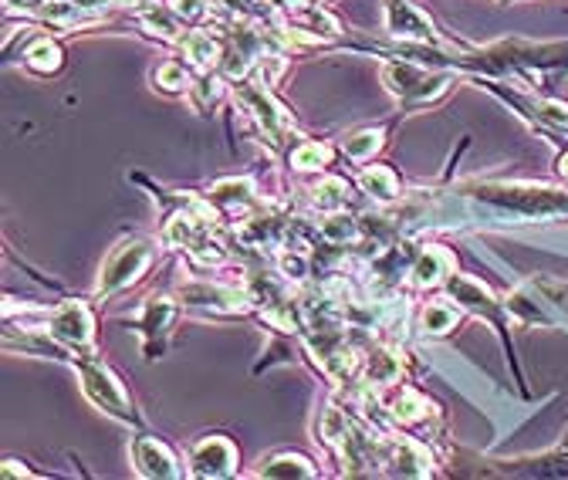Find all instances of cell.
Wrapping results in <instances>:
<instances>
[{
    "instance_id": "24",
    "label": "cell",
    "mask_w": 568,
    "mask_h": 480,
    "mask_svg": "<svg viewBox=\"0 0 568 480\" xmlns=\"http://www.w3.org/2000/svg\"><path fill=\"white\" fill-rule=\"evenodd\" d=\"M24 58H28V68L38 71V75H55V71L61 68V48L48 38L34 41Z\"/></svg>"
},
{
    "instance_id": "13",
    "label": "cell",
    "mask_w": 568,
    "mask_h": 480,
    "mask_svg": "<svg viewBox=\"0 0 568 480\" xmlns=\"http://www.w3.org/2000/svg\"><path fill=\"white\" fill-rule=\"evenodd\" d=\"M176 315V305L170 298H149L139 311V328H142V339H146V352L156 355L159 345H163V335L170 332Z\"/></svg>"
},
{
    "instance_id": "30",
    "label": "cell",
    "mask_w": 568,
    "mask_h": 480,
    "mask_svg": "<svg viewBox=\"0 0 568 480\" xmlns=\"http://www.w3.org/2000/svg\"><path fill=\"white\" fill-rule=\"evenodd\" d=\"M166 4L173 7L180 21H200V17L210 11L207 0H166Z\"/></svg>"
},
{
    "instance_id": "29",
    "label": "cell",
    "mask_w": 568,
    "mask_h": 480,
    "mask_svg": "<svg viewBox=\"0 0 568 480\" xmlns=\"http://www.w3.org/2000/svg\"><path fill=\"white\" fill-rule=\"evenodd\" d=\"M156 82H159V88H166V92H186V88H193L190 71L183 65H176V61H166V65L156 71Z\"/></svg>"
},
{
    "instance_id": "1",
    "label": "cell",
    "mask_w": 568,
    "mask_h": 480,
    "mask_svg": "<svg viewBox=\"0 0 568 480\" xmlns=\"http://www.w3.org/2000/svg\"><path fill=\"white\" fill-rule=\"evenodd\" d=\"M477 200L491 207L511 210L514 217H562L568 213V190L558 186H538V183H487L477 186Z\"/></svg>"
},
{
    "instance_id": "22",
    "label": "cell",
    "mask_w": 568,
    "mask_h": 480,
    "mask_svg": "<svg viewBox=\"0 0 568 480\" xmlns=\"http://www.w3.org/2000/svg\"><path fill=\"white\" fill-rule=\"evenodd\" d=\"M457 318H460V311L457 305H447V301H433V305H426L423 308V332L426 335H447L450 328L457 325Z\"/></svg>"
},
{
    "instance_id": "28",
    "label": "cell",
    "mask_w": 568,
    "mask_h": 480,
    "mask_svg": "<svg viewBox=\"0 0 568 480\" xmlns=\"http://www.w3.org/2000/svg\"><path fill=\"white\" fill-rule=\"evenodd\" d=\"M278 274H284L288 281H305L308 278V257L305 251H295V247H284L278 254Z\"/></svg>"
},
{
    "instance_id": "14",
    "label": "cell",
    "mask_w": 568,
    "mask_h": 480,
    "mask_svg": "<svg viewBox=\"0 0 568 480\" xmlns=\"http://www.w3.org/2000/svg\"><path fill=\"white\" fill-rule=\"evenodd\" d=\"M450 271H454V254L443 251V247H426L410 264V281L413 288H433V284H440Z\"/></svg>"
},
{
    "instance_id": "9",
    "label": "cell",
    "mask_w": 568,
    "mask_h": 480,
    "mask_svg": "<svg viewBox=\"0 0 568 480\" xmlns=\"http://www.w3.org/2000/svg\"><path fill=\"white\" fill-rule=\"evenodd\" d=\"M386 31L406 41H423V44H440V34L433 21L420 7L406 4V0H386Z\"/></svg>"
},
{
    "instance_id": "11",
    "label": "cell",
    "mask_w": 568,
    "mask_h": 480,
    "mask_svg": "<svg viewBox=\"0 0 568 480\" xmlns=\"http://www.w3.org/2000/svg\"><path fill=\"white\" fill-rule=\"evenodd\" d=\"M132 467L142 477H180V464H176L173 450L156 437H139L132 440Z\"/></svg>"
},
{
    "instance_id": "4",
    "label": "cell",
    "mask_w": 568,
    "mask_h": 480,
    "mask_svg": "<svg viewBox=\"0 0 568 480\" xmlns=\"http://www.w3.org/2000/svg\"><path fill=\"white\" fill-rule=\"evenodd\" d=\"M234 95H237V102H241V109L254 119V126L261 129L264 136L274 142V146H284V142L295 139V126H291V115L284 112L281 105L274 102L261 85L244 82V78H241V82H237V88H234Z\"/></svg>"
},
{
    "instance_id": "20",
    "label": "cell",
    "mask_w": 568,
    "mask_h": 480,
    "mask_svg": "<svg viewBox=\"0 0 568 480\" xmlns=\"http://www.w3.org/2000/svg\"><path fill=\"white\" fill-rule=\"evenodd\" d=\"M261 477H315V467L308 457L301 453H278V457H268L261 467H257Z\"/></svg>"
},
{
    "instance_id": "31",
    "label": "cell",
    "mask_w": 568,
    "mask_h": 480,
    "mask_svg": "<svg viewBox=\"0 0 568 480\" xmlns=\"http://www.w3.org/2000/svg\"><path fill=\"white\" fill-rule=\"evenodd\" d=\"M257 71H261V85H274L281 78V71H284V58L281 55H261V65H257Z\"/></svg>"
},
{
    "instance_id": "16",
    "label": "cell",
    "mask_w": 568,
    "mask_h": 480,
    "mask_svg": "<svg viewBox=\"0 0 568 480\" xmlns=\"http://www.w3.org/2000/svg\"><path fill=\"white\" fill-rule=\"evenodd\" d=\"M399 372H403V362H399V355L393 349H386V345L369 349V355L362 359V379H366L369 386H389V382L399 379Z\"/></svg>"
},
{
    "instance_id": "26",
    "label": "cell",
    "mask_w": 568,
    "mask_h": 480,
    "mask_svg": "<svg viewBox=\"0 0 568 480\" xmlns=\"http://www.w3.org/2000/svg\"><path fill=\"white\" fill-rule=\"evenodd\" d=\"M379 146H383V132L379 129H362L345 139V153H349V159H355V163H362V159H369L372 153H379Z\"/></svg>"
},
{
    "instance_id": "3",
    "label": "cell",
    "mask_w": 568,
    "mask_h": 480,
    "mask_svg": "<svg viewBox=\"0 0 568 480\" xmlns=\"http://www.w3.org/2000/svg\"><path fill=\"white\" fill-rule=\"evenodd\" d=\"M153 244L142 237H132L126 244H119L112 251V257L105 261V268L99 274V288H95V295L105 298V295H115V291L129 288L132 281L142 278V274L149 271V264H153Z\"/></svg>"
},
{
    "instance_id": "12",
    "label": "cell",
    "mask_w": 568,
    "mask_h": 480,
    "mask_svg": "<svg viewBox=\"0 0 568 480\" xmlns=\"http://www.w3.org/2000/svg\"><path fill=\"white\" fill-rule=\"evenodd\" d=\"M447 288H450V295L460 301V308H470V311H477V315H487L494 325H504V308H508V305H504V301H497L494 291L484 288L481 281L460 278V274H454V278L447 281Z\"/></svg>"
},
{
    "instance_id": "33",
    "label": "cell",
    "mask_w": 568,
    "mask_h": 480,
    "mask_svg": "<svg viewBox=\"0 0 568 480\" xmlns=\"http://www.w3.org/2000/svg\"><path fill=\"white\" fill-rule=\"evenodd\" d=\"M264 4H271V7H281V11H295V7H305L308 0H264Z\"/></svg>"
},
{
    "instance_id": "10",
    "label": "cell",
    "mask_w": 568,
    "mask_h": 480,
    "mask_svg": "<svg viewBox=\"0 0 568 480\" xmlns=\"http://www.w3.org/2000/svg\"><path fill=\"white\" fill-rule=\"evenodd\" d=\"M386 443V474L399 477H426L433 470V457L416 440L406 437H383Z\"/></svg>"
},
{
    "instance_id": "8",
    "label": "cell",
    "mask_w": 568,
    "mask_h": 480,
    "mask_svg": "<svg viewBox=\"0 0 568 480\" xmlns=\"http://www.w3.org/2000/svg\"><path fill=\"white\" fill-rule=\"evenodd\" d=\"M237 470V447L227 437H207L190 450L193 477H230Z\"/></svg>"
},
{
    "instance_id": "27",
    "label": "cell",
    "mask_w": 568,
    "mask_h": 480,
    "mask_svg": "<svg viewBox=\"0 0 568 480\" xmlns=\"http://www.w3.org/2000/svg\"><path fill=\"white\" fill-rule=\"evenodd\" d=\"M220 95H224V78L213 75V71H207V78H203L200 85L190 88V99H193V105H197L200 112H207L210 105L220 99Z\"/></svg>"
},
{
    "instance_id": "32",
    "label": "cell",
    "mask_w": 568,
    "mask_h": 480,
    "mask_svg": "<svg viewBox=\"0 0 568 480\" xmlns=\"http://www.w3.org/2000/svg\"><path fill=\"white\" fill-rule=\"evenodd\" d=\"M0 474H4V477H31V470L28 467H17V460H7V464L0 467Z\"/></svg>"
},
{
    "instance_id": "23",
    "label": "cell",
    "mask_w": 568,
    "mask_h": 480,
    "mask_svg": "<svg viewBox=\"0 0 568 480\" xmlns=\"http://www.w3.org/2000/svg\"><path fill=\"white\" fill-rule=\"evenodd\" d=\"M362 234L359 220L349 217V213H332V217L322 220V237L328 240L332 247H342V244H352L355 237Z\"/></svg>"
},
{
    "instance_id": "21",
    "label": "cell",
    "mask_w": 568,
    "mask_h": 480,
    "mask_svg": "<svg viewBox=\"0 0 568 480\" xmlns=\"http://www.w3.org/2000/svg\"><path fill=\"white\" fill-rule=\"evenodd\" d=\"M345 200H349V183L339 180V176H328V180L312 186V203L318 210H325V213L342 210Z\"/></svg>"
},
{
    "instance_id": "17",
    "label": "cell",
    "mask_w": 568,
    "mask_h": 480,
    "mask_svg": "<svg viewBox=\"0 0 568 480\" xmlns=\"http://www.w3.org/2000/svg\"><path fill=\"white\" fill-rule=\"evenodd\" d=\"M389 416H393V423L413 426V423H420L430 416V403H426L413 386H403V389H396L393 403H389Z\"/></svg>"
},
{
    "instance_id": "5",
    "label": "cell",
    "mask_w": 568,
    "mask_h": 480,
    "mask_svg": "<svg viewBox=\"0 0 568 480\" xmlns=\"http://www.w3.org/2000/svg\"><path fill=\"white\" fill-rule=\"evenodd\" d=\"M383 82L389 92L399 95L403 102H430V99H440L450 88L447 75H433V71L406 65V61H389L383 68Z\"/></svg>"
},
{
    "instance_id": "6",
    "label": "cell",
    "mask_w": 568,
    "mask_h": 480,
    "mask_svg": "<svg viewBox=\"0 0 568 480\" xmlns=\"http://www.w3.org/2000/svg\"><path fill=\"white\" fill-rule=\"evenodd\" d=\"M48 335L58 339L65 349H92L95 342V322L85 301H61L48 315Z\"/></svg>"
},
{
    "instance_id": "15",
    "label": "cell",
    "mask_w": 568,
    "mask_h": 480,
    "mask_svg": "<svg viewBox=\"0 0 568 480\" xmlns=\"http://www.w3.org/2000/svg\"><path fill=\"white\" fill-rule=\"evenodd\" d=\"M176 44H180L186 61H190L197 71H210L220 61V44L210 31H186V34H180Z\"/></svg>"
},
{
    "instance_id": "25",
    "label": "cell",
    "mask_w": 568,
    "mask_h": 480,
    "mask_svg": "<svg viewBox=\"0 0 568 480\" xmlns=\"http://www.w3.org/2000/svg\"><path fill=\"white\" fill-rule=\"evenodd\" d=\"M328 163H332V149L325 142H298V149L291 153L295 170H325Z\"/></svg>"
},
{
    "instance_id": "2",
    "label": "cell",
    "mask_w": 568,
    "mask_h": 480,
    "mask_svg": "<svg viewBox=\"0 0 568 480\" xmlns=\"http://www.w3.org/2000/svg\"><path fill=\"white\" fill-rule=\"evenodd\" d=\"M78 376H82V389L88 393V399H92L99 410H105L122 423H136V410H132L126 386H122L119 376H115L112 369H105L95 355H85V359L78 362Z\"/></svg>"
},
{
    "instance_id": "34",
    "label": "cell",
    "mask_w": 568,
    "mask_h": 480,
    "mask_svg": "<svg viewBox=\"0 0 568 480\" xmlns=\"http://www.w3.org/2000/svg\"><path fill=\"white\" fill-rule=\"evenodd\" d=\"M558 170H562V176H565V180H568V153L562 156V166H558Z\"/></svg>"
},
{
    "instance_id": "18",
    "label": "cell",
    "mask_w": 568,
    "mask_h": 480,
    "mask_svg": "<svg viewBox=\"0 0 568 480\" xmlns=\"http://www.w3.org/2000/svg\"><path fill=\"white\" fill-rule=\"evenodd\" d=\"M359 190L383 203H393L399 197V180L389 166H366V170L359 173Z\"/></svg>"
},
{
    "instance_id": "19",
    "label": "cell",
    "mask_w": 568,
    "mask_h": 480,
    "mask_svg": "<svg viewBox=\"0 0 568 480\" xmlns=\"http://www.w3.org/2000/svg\"><path fill=\"white\" fill-rule=\"evenodd\" d=\"M210 200L217 203V207H224V210H244V207H251L254 203V183L251 180H220L217 186L210 190Z\"/></svg>"
},
{
    "instance_id": "7",
    "label": "cell",
    "mask_w": 568,
    "mask_h": 480,
    "mask_svg": "<svg viewBox=\"0 0 568 480\" xmlns=\"http://www.w3.org/2000/svg\"><path fill=\"white\" fill-rule=\"evenodd\" d=\"M183 301L200 311H217V315H241L251 311V291L244 288H227V284H210V281H190L183 284Z\"/></svg>"
}]
</instances>
